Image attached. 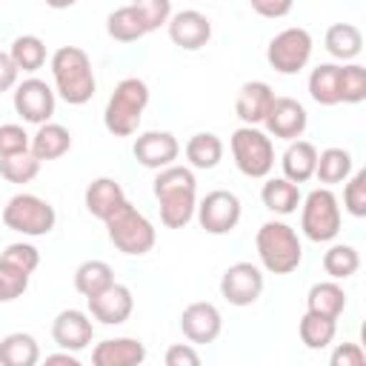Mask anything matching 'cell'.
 I'll return each instance as SVG.
<instances>
[{
	"mask_svg": "<svg viewBox=\"0 0 366 366\" xmlns=\"http://www.w3.org/2000/svg\"><path fill=\"white\" fill-rule=\"evenodd\" d=\"M11 103H14V112H17L26 123L40 126V123H49V120H51L57 100H54V89H51L46 80L29 77V80H23V83L14 86Z\"/></svg>",
	"mask_w": 366,
	"mask_h": 366,
	"instance_id": "7c38bea8",
	"label": "cell"
},
{
	"mask_svg": "<svg viewBox=\"0 0 366 366\" xmlns=\"http://www.w3.org/2000/svg\"><path fill=\"white\" fill-rule=\"evenodd\" d=\"M129 3H137V0H129Z\"/></svg>",
	"mask_w": 366,
	"mask_h": 366,
	"instance_id": "c3c4849f",
	"label": "cell"
},
{
	"mask_svg": "<svg viewBox=\"0 0 366 366\" xmlns=\"http://www.w3.org/2000/svg\"><path fill=\"white\" fill-rule=\"evenodd\" d=\"M194 212H197L200 229H206L209 234H229L240 223V212L243 209H240V197L234 192L214 189L197 203Z\"/></svg>",
	"mask_w": 366,
	"mask_h": 366,
	"instance_id": "8fae6325",
	"label": "cell"
},
{
	"mask_svg": "<svg viewBox=\"0 0 366 366\" xmlns=\"http://www.w3.org/2000/svg\"><path fill=\"white\" fill-rule=\"evenodd\" d=\"M323 46H326V51L335 60H343L346 63V60H355L363 51V34L352 23H335V26L326 29Z\"/></svg>",
	"mask_w": 366,
	"mask_h": 366,
	"instance_id": "83f0119b",
	"label": "cell"
},
{
	"mask_svg": "<svg viewBox=\"0 0 366 366\" xmlns=\"http://www.w3.org/2000/svg\"><path fill=\"white\" fill-rule=\"evenodd\" d=\"M323 269H326V274L332 280H346L360 269V254L349 243H335L323 254Z\"/></svg>",
	"mask_w": 366,
	"mask_h": 366,
	"instance_id": "e575fe53",
	"label": "cell"
},
{
	"mask_svg": "<svg viewBox=\"0 0 366 366\" xmlns=\"http://www.w3.org/2000/svg\"><path fill=\"white\" fill-rule=\"evenodd\" d=\"M3 223L6 229L17 232V234H29V237H40L49 234L57 223L54 206L37 194L20 192L14 197H9V203L3 206Z\"/></svg>",
	"mask_w": 366,
	"mask_h": 366,
	"instance_id": "9c48e42d",
	"label": "cell"
},
{
	"mask_svg": "<svg viewBox=\"0 0 366 366\" xmlns=\"http://www.w3.org/2000/svg\"><path fill=\"white\" fill-rule=\"evenodd\" d=\"M106 234L109 240L114 243L117 252L123 254H132V257H140L146 252L154 249V240H157V232L152 226V220L134 206V203H123L114 214H109L106 220Z\"/></svg>",
	"mask_w": 366,
	"mask_h": 366,
	"instance_id": "8992f818",
	"label": "cell"
},
{
	"mask_svg": "<svg viewBox=\"0 0 366 366\" xmlns=\"http://www.w3.org/2000/svg\"><path fill=\"white\" fill-rule=\"evenodd\" d=\"M46 363L54 366V363H63V366H80V360L74 357V352H57V355H46Z\"/></svg>",
	"mask_w": 366,
	"mask_h": 366,
	"instance_id": "f6af8a7d",
	"label": "cell"
},
{
	"mask_svg": "<svg viewBox=\"0 0 366 366\" xmlns=\"http://www.w3.org/2000/svg\"><path fill=\"white\" fill-rule=\"evenodd\" d=\"M146 360V346L137 337H109L92 352L94 366H140Z\"/></svg>",
	"mask_w": 366,
	"mask_h": 366,
	"instance_id": "ffe728a7",
	"label": "cell"
},
{
	"mask_svg": "<svg viewBox=\"0 0 366 366\" xmlns=\"http://www.w3.org/2000/svg\"><path fill=\"white\" fill-rule=\"evenodd\" d=\"M29 143H31V137L26 134L23 126H17V123H3L0 126V157L29 152Z\"/></svg>",
	"mask_w": 366,
	"mask_h": 366,
	"instance_id": "ab89813d",
	"label": "cell"
},
{
	"mask_svg": "<svg viewBox=\"0 0 366 366\" xmlns=\"http://www.w3.org/2000/svg\"><path fill=\"white\" fill-rule=\"evenodd\" d=\"M260 200L274 214H292V212H297L303 194H300L297 183H292L286 177H269L260 189Z\"/></svg>",
	"mask_w": 366,
	"mask_h": 366,
	"instance_id": "4316f807",
	"label": "cell"
},
{
	"mask_svg": "<svg viewBox=\"0 0 366 366\" xmlns=\"http://www.w3.org/2000/svg\"><path fill=\"white\" fill-rule=\"evenodd\" d=\"M9 57L14 60L17 71H37L46 63V43L37 34H20L11 40Z\"/></svg>",
	"mask_w": 366,
	"mask_h": 366,
	"instance_id": "836d02e7",
	"label": "cell"
},
{
	"mask_svg": "<svg viewBox=\"0 0 366 366\" xmlns=\"http://www.w3.org/2000/svg\"><path fill=\"white\" fill-rule=\"evenodd\" d=\"M309 97L317 106H337L340 103V66L337 63H320L309 74Z\"/></svg>",
	"mask_w": 366,
	"mask_h": 366,
	"instance_id": "484cf974",
	"label": "cell"
},
{
	"mask_svg": "<svg viewBox=\"0 0 366 366\" xmlns=\"http://www.w3.org/2000/svg\"><path fill=\"white\" fill-rule=\"evenodd\" d=\"M146 106H149L146 80L123 77L114 86V92H112V97H109V103L103 109V126L114 137H132L137 132V126H140V117H143Z\"/></svg>",
	"mask_w": 366,
	"mask_h": 366,
	"instance_id": "5b68a950",
	"label": "cell"
},
{
	"mask_svg": "<svg viewBox=\"0 0 366 366\" xmlns=\"http://www.w3.org/2000/svg\"><path fill=\"white\" fill-rule=\"evenodd\" d=\"M332 366H363L366 363V352L360 349V343H337L332 357Z\"/></svg>",
	"mask_w": 366,
	"mask_h": 366,
	"instance_id": "60d3db41",
	"label": "cell"
},
{
	"mask_svg": "<svg viewBox=\"0 0 366 366\" xmlns=\"http://www.w3.org/2000/svg\"><path fill=\"white\" fill-rule=\"evenodd\" d=\"M109 283H114V269L106 260H83L74 269V289L83 297L97 295L100 289H106Z\"/></svg>",
	"mask_w": 366,
	"mask_h": 366,
	"instance_id": "1f68e13d",
	"label": "cell"
},
{
	"mask_svg": "<svg viewBox=\"0 0 366 366\" xmlns=\"http://www.w3.org/2000/svg\"><path fill=\"white\" fill-rule=\"evenodd\" d=\"M340 200L329 186L312 189L300 200V229L312 243H329L340 232Z\"/></svg>",
	"mask_w": 366,
	"mask_h": 366,
	"instance_id": "52a82bcc",
	"label": "cell"
},
{
	"mask_svg": "<svg viewBox=\"0 0 366 366\" xmlns=\"http://www.w3.org/2000/svg\"><path fill=\"white\" fill-rule=\"evenodd\" d=\"M312 34L300 26H289L283 31H277L269 40L266 49V60L274 71L280 74H297L300 69H306L309 57H312Z\"/></svg>",
	"mask_w": 366,
	"mask_h": 366,
	"instance_id": "30bf717a",
	"label": "cell"
},
{
	"mask_svg": "<svg viewBox=\"0 0 366 366\" xmlns=\"http://www.w3.org/2000/svg\"><path fill=\"white\" fill-rule=\"evenodd\" d=\"M220 329H223V317L214 303L197 300V303H189L180 315V332L189 343H197V346L212 343V340H217Z\"/></svg>",
	"mask_w": 366,
	"mask_h": 366,
	"instance_id": "ac0fdd59",
	"label": "cell"
},
{
	"mask_svg": "<svg viewBox=\"0 0 366 366\" xmlns=\"http://www.w3.org/2000/svg\"><path fill=\"white\" fill-rule=\"evenodd\" d=\"M40 172V160L31 154V152H20V154H9V157H0V177L9 180V183H31Z\"/></svg>",
	"mask_w": 366,
	"mask_h": 366,
	"instance_id": "d590c367",
	"label": "cell"
},
{
	"mask_svg": "<svg viewBox=\"0 0 366 366\" xmlns=\"http://www.w3.org/2000/svg\"><path fill=\"white\" fill-rule=\"evenodd\" d=\"M366 100V69L360 63L340 66V103H363Z\"/></svg>",
	"mask_w": 366,
	"mask_h": 366,
	"instance_id": "8d00e7d4",
	"label": "cell"
},
{
	"mask_svg": "<svg viewBox=\"0 0 366 366\" xmlns=\"http://www.w3.org/2000/svg\"><path fill=\"white\" fill-rule=\"evenodd\" d=\"M71 149V134L66 126L60 123H40L37 132L31 134V143H29V152L43 163V160H57L63 157L66 152Z\"/></svg>",
	"mask_w": 366,
	"mask_h": 366,
	"instance_id": "603a6c76",
	"label": "cell"
},
{
	"mask_svg": "<svg viewBox=\"0 0 366 366\" xmlns=\"http://www.w3.org/2000/svg\"><path fill=\"white\" fill-rule=\"evenodd\" d=\"M40 360V346L29 332H11L0 340L3 366H34Z\"/></svg>",
	"mask_w": 366,
	"mask_h": 366,
	"instance_id": "f1b7e54d",
	"label": "cell"
},
{
	"mask_svg": "<svg viewBox=\"0 0 366 366\" xmlns=\"http://www.w3.org/2000/svg\"><path fill=\"white\" fill-rule=\"evenodd\" d=\"M94 337V323L89 312L80 309H63L51 320V340L66 352H83Z\"/></svg>",
	"mask_w": 366,
	"mask_h": 366,
	"instance_id": "e0dca14e",
	"label": "cell"
},
{
	"mask_svg": "<svg viewBox=\"0 0 366 366\" xmlns=\"http://www.w3.org/2000/svg\"><path fill=\"white\" fill-rule=\"evenodd\" d=\"M297 332H300L303 346L317 352V349H326V346L335 340V335H337V320L323 317V315H315V312H306V315L300 317Z\"/></svg>",
	"mask_w": 366,
	"mask_h": 366,
	"instance_id": "d6a6232c",
	"label": "cell"
},
{
	"mask_svg": "<svg viewBox=\"0 0 366 366\" xmlns=\"http://www.w3.org/2000/svg\"><path fill=\"white\" fill-rule=\"evenodd\" d=\"M83 200H86V209H89L92 217L106 220L109 214H114L126 203V192L114 177H97L86 186Z\"/></svg>",
	"mask_w": 366,
	"mask_h": 366,
	"instance_id": "7402d4cb",
	"label": "cell"
},
{
	"mask_svg": "<svg viewBox=\"0 0 366 366\" xmlns=\"http://www.w3.org/2000/svg\"><path fill=\"white\" fill-rule=\"evenodd\" d=\"M272 100H274V92H272L269 83H263V80H249V83H243L240 92H237L234 112H237V117L243 120V126H257V123H263V117H266Z\"/></svg>",
	"mask_w": 366,
	"mask_h": 366,
	"instance_id": "44dd1931",
	"label": "cell"
},
{
	"mask_svg": "<svg viewBox=\"0 0 366 366\" xmlns=\"http://www.w3.org/2000/svg\"><path fill=\"white\" fill-rule=\"evenodd\" d=\"M229 149L234 157V166L240 174L246 177H269V172L274 169V146L272 137L266 132H260L257 126H240L232 132L229 137Z\"/></svg>",
	"mask_w": 366,
	"mask_h": 366,
	"instance_id": "ba28073f",
	"label": "cell"
},
{
	"mask_svg": "<svg viewBox=\"0 0 366 366\" xmlns=\"http://www.w3.org/2000/svg\"><path fill=\"white\" fill-rule=\"evenodd\" d=\"M0 303H9V292H6V286H3V280H0Z\"/></svg>",
	"mask_w": 366,
	"mask_h": 366,
	"instance_id": "7dc6e473",
	"label": "cell"
},
{
	"mask_svg": "<svg viewBox=\"0 0 366 366\" xmlns=\"http://www.w3.org/2000/svg\"><path fill=\"white\" fill-rule=\"evenodd\" d=\"M315 163H317V149L309 140H289L280 157L283 177L292 183H306L309 177H315Z\"/></svg>",
	"mask_w": 366,
	"mask_h": 366,
	"instance_id": "cb8c5ba5",
	"label": "cell"
},
{
	"mask_svg": "<svg viewBox=\"0 0 366 366\" xmlns=\"http://www.w3.org/2000/svg\"><path fill=\"white\" fill-rule=\"evenodd\" d=\"M17 66L14 60L9 57V51H0V92H9L17 86Z\"/></svg>",
	"mask_w": 366,
	"mask_h": 366,
	"instance_id": "ee69618b",
	"label": "cell"
},
{
	"mask_svg": "<svg viewBox=\"0 0 366 366\" xmlns=\"http://www.w3.org/2000/svg\"><path fill=\"white\" fill-rule=\"evenodd\" d=\"M346 309V292L337 280H323V283H315L306 295V312H315V315H323V317H332L337 320Z\"/></svg>",
	"mask_w": 366,
	"mask_h": 366,
	"instance_id": "d4e9b609",
	"label": "cell"
},
{
	"mask_svg": "<svg viewBox=\"0 0 366 366\" xmlns=\"http://www.w3.org/2000/svg\"><path fill=\"white\" fill-rule=\"evenodd\" d=\"M343 183V209L352 217H366V169H357Z\"/></svg>",
	"mask_w": 366,
	"mask_h": 366,
	"instance_id": "74e56055",
	"label": "cell"
},
{
	"mask_svg": "<svg viewBox=\"0 0 366 366\" xmlns=\"http://www.w3.org/2000/svg\"><path fill=\"white\" fill-rule=\"evenodd\" d=\"M169 17H172V0H137L114 9L106 17V31L117 43H134L166 26Z\"/></svg>",
	"mask_w": 366,
	"mask_h": 366,
	"instance_id": "3957f363",
	"label": "cell"
},
{
	"mask_svg": "<svg viewBox=\"0 0 366 366\" xmlns=\"http://www.w3.org/2000/svg\"><path fill=\"white\" fill-rule=\"evenodd\" d=\"M249 6L260 14V17H269V20H277V17H286L295 6V0H249Z\"/></svg>",
	"mask_w": 366,
	"mask_h": 366,
	"instance_id": "7bdbcfd3",
	"label": "cell"
},
{
	"mask_svg": "<svg viewBox=\"0 0 366 366\" xmlns=\"http://www.w3.org/2000/svg\"><path fill=\"white\" fill-rule=\"evenodd\" d=\"M0 260H6V263H11V266H17V269H23V272L31 274L40 266V252L31 243H9L0 252Z\"/></svg>",
	"mask_w": 366,
	"mask_h": 366,
	"instance_id": "f35d334b",
	"label": "cell"
},
{
	"mask_svg": "<svg viewBox=\"0 0 366 366\" xmlns=\"http://www.w3.org/2000/svg\"><path fill=\"white\" fill-rule=\"evenodd\" d=\"M352 174V154L346 149H323L317 152V163H315V177L323 183V186H335V183H343L346 177Z\"/></svg>",
	"mask_w": 366,
	"mask_h": 366,
	"instance_id": "4dcf8cb0",
	"label": "cell"
},
{
	"mask_svg": "<svg viewBox=\"0 0 366 366\" xmlns=\"http://www.w3.org/2000/svg\"><path fill=\"white\" fill-rule=\"evenodd\" d=\"M186 160L192 169H214L223 160V140L214 132H197L186 143Z\"/></svg>",
	"mask_w": 366,
	"mask_h": 366,
	"instance_id": "f546056e",
	"label": "cell"
},
{
	"mask_svg": "<svg viewBox=\"0 0 366 366\" xmlns=\"http://www.w3.org/2000/svg\"><path fill=\"white\" fill-rule=\"evenodd\" d=\"M254 249H257L260 266L272 274H289L303 260L300 237L283 220H266L254 234Z\"/></svg>",
	"mask_w": 366,
	"mask_h": 366,
	"instance_id": "277c9868",
	"label": "cell"
},
{
	"mask_svg": "<svg viewBox=\"0 0 366 366\" xmlns=\"http://www.w3.org/2000/svg\"><path fill=\"white\" fill-rule=\"evenodd\" d=\"M220 295L232 306H252L263 295V272H260V266H254L249 260L232 263L220 277Z\"/></svg>",
	"mask_w": 366,
	"mask_h": 366,
	"instance_id": "4fadbf2b",
	"label": "cell"
},
{
	"mask_svg": "<svg viewBox=\"0 0 366 366\" xmlns=\"http://www.w3.org/2000/svg\"><path fill=\"white\" fill-rule=\"evenodd\" d=\"M51 77H54V94H60L69 106H83L94 97L97 89L94 69L80 46H60L51 54Z\"/></svg>",
	"mask_w": 366,
	"mask_h": 366,
	"instance_id": "7a4b0ae2",
	"label": "cell"
},
{
	"mask_svg": "<svg viewBox=\"0 0 366 366\" xmlns=\"http://www.w3.org/2000/svg\"><path fill=\"white\" fill-rule=\"evenodd\" d=\"M166 29H169V40L183 51H197L212 40V20L197 9L174 11Z\"/></svg>",
	"mask_w": 366,
	"mask_h": 366,
	"instance_id": "9a60e30c",
	"label": "cell"
},
{
	"mask_svg": "<svg viewBox=\"0 0 366 366\" xmlns=\"http://www.w3.org/2000/svg\"><path fill=\"white\" fill-rule=\"evenodd\" d=\"M306 123H309V114L303 103H297L295 97H274L263 117L266 134L280 140H297L306 132Z\"/></svg>",
	"mask_w": 366,
	"mask_h": 366,
	"instance_id": "2e32d148",
	"label": "cell"
},
{
	"mask_svg": "<svg viewBox=\"0 0 366 366\" xmlns=\"http://www.w3.org/2000/svg\"><path fill=\"white\" fill-rule=\"evenodd\" d=\"M200 355L192 343H174L166 349V366H197Z\"/></svg>",
	"mask_w": 366,
	"mask_h": 366,
	"instance_id": "b9f144b4",
	"label": "cell"
},
{
	"mask_svg": "<svg viewBox=\"0 0 366 366\" xmlns=\"http://www.w3.org/2000/svg\"><path fill=\"white\" fill-rule=\"evenodd\" d=\"M86 306H89L92 320H97L103 326H117V323H126L129 320V315L134 309V297H132V289L129 286L109 283L97 295L86 297Z\"/></svg>",
	"mask_w": 366,
	"mask_h": 366,
	"instance_id": "5bb4252c",
	"label": "cell"
},
{
	"mask_svg": "<svg viewBox=\"0 0 366 366\" xmlns=\"http://www.w3.org/2000/svg\"><path fill=\"white\" fill-rule=\"evenodd\" d=\"M154 197L160 206V223L166 229H183L197 209V180L189 166H166L157 169Z\"/></svg>",
	"mask_w": 366,
	"mask_h": 366,
	"instance_id": "6da1fadb",
	"label": "cell"
},
{
	"mask_svg": "<svg viewBox=\"0 0 366 366\" xmlns=\"http://www.w3.org/2000/svg\"><path fill=\"white\" fill-rule=\"evenodd\" d=\"M132 152H134V160L140 166L166 169V166H172L177 160L180 143H177V137L172 132H143V134H137Z\"/></svg>",
	"mask_w": 366,
	"mask_h": 366,
	"instance_id": "d6986e66",
	"label": "cell"
},
{
	"mask_svg": "<svg viewBox=\"0 0 366 366\" xmlns=\"http://www.w3.org/2000/svg\"><path fill=\"white\" fill-rule=\"evenodd\" d=\"M74 3H77V0H46V6H49V9H57V11H60V9H71Z\"/></svg>",
	"mask_w": 366,
	"mask_h": 366,
	"instance_id": "bcb514c9",
	"label": "cell"
}]
</instances>
